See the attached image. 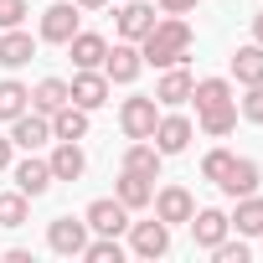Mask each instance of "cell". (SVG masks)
I'll list each match as a JSON object with an SVG mask.
<instances>
[{
    "mask_svg": "<svg viewBox=\"0 0 263 263\" xmlns=\"http://www.w3.org/2000/svg\"><path fill=\"white\" fill-rule=\"evenodd\" d=\"M191 42H196V31H191L186 16H160V21L150 26V36L140 42V57H145L150 67H176V62L191 57Z\"/></svg>",
    "mask_w": 263,
    "mask_h": 263,
    "instance_id": "obj_1",
    "label": "cell"
},
{
    "mask_svg": "<svg viewBox=\"0 0 263 263\" xmlns=\"http://www.w3.org/2000/svg\"><path fill=\"white\" fill-rule=\"evenodd\" d=\"M155 124H160V103H155V93H150V98L135 93V98L119 103V129H124V140H150Z\"/></svg>",
    "mask_w": 263,
    "mask_h": 263,
    "instance_id": "obj_2",
    "label": "cell"
},
{
    "mask_svg": "<svg viewBox=\"0 0 263 263\" xmlns=\"http://www.w3.org/2000/svg\"><path fill=\"white\" fill-rule=\"evenodd\" d=\"M78 21H83V11H78V6H67V0H52V6L42 11V26H36V42H52V47H67V42H72V36L83 31Z\"/></svg>",
    "mask_w": 263,
    "mask_h": 263,
    "instance_id": "obj_3",
    "label": "cell"
},
{
    "mask_svg": "<svg viewBox=\"0 0 263 263\" xmlns=\"http://www.w3.org/2000/svg\"><path fill=\"white\" fill-rule=\"evenodd\" d=\"M83 222H88V232H98V237H119V232H129V206H124L119 196H98V201H88Z\"/></svg>",
    "mask_w": 263,
    "mask_h": 263,
    "instance_id": "obj_4",
    "label": "cell"
},
{
    "mask_svg": "<svg viewBox=\"0 0 263 263\" xmlns=\"http://www.w3.org/2000/svg\"><path fill=\"white\" fill-rule=\"evenodd\" d=\"M11 145H16V150H26V155H36L42 145H52V119H47V114H36V108L16 114V119H11Z\"/></svg>",
    "mask_w": 263,
    "mask_h": 263,
    "instance_id": "obj_5",
    "label": "cell"
},
{
    "mask_svg": "<svg viewBox=\"0 0 263 263\" xmlns=\"http://www.w3.org/2000/svg\"><path fill=\"white\" fill-rule=\"evenodd\" d=\"M155 21H160V16H155V6H145V0H124V6L114 11V31H119V42H145Z\"/></svg>",
    "mask_w": 263,
    "mask_h": 263,
    "instance_id": "obj_6",
    "label": "cell"
},
{
    "mask_svg": "<svg viewBox=\"0 0 263 263\" xmlns=\"http://www.w3.org/2000/svg\"><path fill=\"white\" fill-rule=\"evenodd\" d=\"M47 248L62 253V258H83V248H88V222H83V217H57V222H47Z\"/></svg>",
    "mask_w": 263,
    "mask_h": 263,
    "instance_id": "obj_7",
    "label": "cell"
},
{
    "mask_svg": "<svg viewBox=\"0 0 263 263\" xmlns=\"http://www.w3.org/2000/svg\"><path fill=\"white\" fill-rule=\"evenodd\" d=\"M67 88H72V103L93 114V108H103V103H108V88H114V83L103 78V67H78Z\"/></svg>",
    "mask_w": 263,
    "mask_h": 263,
    "instance_id": "obj_8",
    "label": "cell"
},
{
    "mask_svg": "<svg viewBox=\"0 0 263 263\" xmlns=\"http://www.w3.org/2000/svg\"><path fill=\"white\" fill-rule=\"evenodd\" d=\"M145 72V57H140V42H114L108 57H103V78L108 83H135Z\"/></svg>",
    "mask_w": 263,
    "mask_h": 263,
    "instance_id": "obj_9",
    "label": "cell"
},
{
    "mask_svg": "<svg viewBox=\"0 0 263 263\" xmlns=\"http://www.w3.org/2000/svg\"><path fill=\"white\" fill-rule=\"evenodd\" d=\"M191 135H196V124H191L186 114H160V124H155L150 145H155L160 155H181V150L191 145Z\"/></svg>",
    "mask_w": 263,
    "mask_h": 263,
    "instance_id": "obj_10",
    "label": "cell"
},
{
    "mask_svg": "<svg viewBox=\"0 0 263 263\" xmlns=\"http://www.w3.org/2000/svg\"><path fill=\"white\" fill-rule=\"evenodd\" d=\"M129 253L140 258H165L171 253V227L155 217V222H129Z\"/></svg>",
    "mask_w": 263,
    "mask_h": 263,
    "instance_id": "obj_11",
    "label": "cell"
},
{
    "mask_svg": "<svg viewBox=\"0 0 263 263\" xmlns=\"http://www.w3.org/2000/svg\"><path fill=\"white\" fill-rule=\"evenodd\" d=\"M150 206H155V217H160L165 227H176V222H191V212H196V196H191L186 186H160V191L150 196Z\"/></svg>",
    "mask_w": 263,
    "mask_h": 263,
    "instance_id": "obj_12",
    "label": "cell"
},
{
    "mask_svg": "<svg viewBox=\"0 0 263 263\" xmlns=\"http://www.w3.org/2000/svg\"><path fill=\"white\" fill-rule=\"evenodd\" d=\"M191 72L176 62V67H160V83H155V103L160 108H181V103H191Z\"/></svg>",
    "mask_w": 263,
    "mask_h": 263,
    "instance_id": "obj_13",
    "label": "cell"
},
{
    "mask_svg": "<svg viewBox=\"0 0 263 263\" xmlns=\"http://www.w3.org/2000/svg\"><path fill=\"white\" fill-rule=\"evenodd\" d=\"M11 176H16V191H21V196H31V201L52 191V165H47V160H36V155H26L21 165L11 160Z\"/></svg>",
    "mask_w": 263,
    "mask_h": 263,
    "instance_id": "obj_14",
    "label": "cell"
},
{
    "mask_svg": "<svg viewBox=\"0 0 263 263\" xmlns=\"http://www.w3.org/2000/svg\"><path fill=\"white\" fill-rule=\"evenodd\" d=\"M186 227H191L196 248H206V253H212V248H217V242H222V237L232 232L227 212H217V206H201V212H191V222H186Z\"/></svg>",
    "mask_w": 263,
    "mask_h": 263,
    "instance_id": "obj_15",
    "label": "cell"
},
{
    "mask_svg": "<svg viewBox=\"0 0 263 263\" xmlns=\"http://www.w3.org/2000/svg\"><path fill=\"white\" fill-rule=\"evenodd\" d=\"M47 165H52V181H78L88 171V155H83L78 140H57L52 155H47Z\"/></svg>",
    "mask_w": 263,
    "mask_h": 263,
    "instance_id": "obj_16",
    "label": "cell"
},
{
    "mask_svg": "<svg viewBox=\"0 0 263 263\" xmlns=\"http://www.w3.org/2000/svg\"><path fill=\"white\" fill-rule=\"evenodd\" d=\"M114 196H119L129 212H145V206H150V196H155V176H140V171H119V181H114Z\"/></svg>",
    "mask_w": 263,
    "mask_h": 263,
    "instance_id": "obj_17",
    "label": "cell"
},
{
    "mask_svg": "<svg viewBox=\"0 0 263 263\" xmlns=\"http://www.w3.org/2000/svg\"><path fill=\"white\" fill-rule=\"evenodd\" d=\"M258 181H263V171H258V160H248V155H237V160H232V171H227V181H222L217 191L237 201V196H253V191H258Z\"/></svg>",
    "mask_w": 263,
    "mask_h": 263,
    "instance_id": "obj_18",
    "label": "cell"
},
{
    "mask_svg": "<svg viewBox=\"0 0 263 263\" xmlns=\"http://www.w3.org/2000/svg\"><path fill=\"white\" fill-rule=\"evenodd\" d=\"M31 57H36V36H31V31L11 26L6 36H0V67H11V72H16V67H26Z\"/></svg>",
    "mask_w": 263,
    "mask_h": 263,
    "instance_id": "obj_19",
    "label": "cell"
},
{
    "mask_svg": "<svg viewBox=\"0 0 263 263\" xmlns=\"http://www.w3.org/2000/svg\"><path fill=\"white\" fill-rule=\"evenodd\" d=\"M191 98H196V114H212V108H227V103H237L227 78H196V83H191Z\"/></svg>",
    "mask_w": 263,
    "mask_h": 263,
    "instance_id": "obj_20",
    "label": "cell"
},
{
    "mask_svg": "<svg viewBox=\"0 0 263 263\" xmlns=\"http://www.w3.org/2000/svg\"><path fill=\"white\" fill-rule=\"evenodd\" d=\"M62 103H72V88H67V78H42V83L31 88V108H36V114H47V119H52Z\"/></svg>",
    "mask_w": 263,
    "mask_h": 263,
    "instance_id": "obj_21",
    "label": "cell"
},
{
    "mask_svg": "<svg viewBox=\"0 0 263 263\" xmlns=\"http://www.w3.org/2000/svg\"><path fill=\"white\" fill-rule=\"evenodd\" d=\"M227 222H232L237 237H263V196H258V191H253V196H237V212H232Z\"/></svg>",
    "mask_w": 263,
    "mask_h": 263,
    "instance_id": "obj_22",
    "label": "cell"
},
{
    "mask_svg": "<svg viewBox=\"0 0 263 263\" xmlns=\"http://www.w3.org/2000/svg\"><path fill=\"white\" fill-rule=\"evenodd\" d=\"M67 52H72V67H103V57H108V42H103L98 31H78V36L67 42Z\"/></svg>",
    "mask_w": 263,
    "mask_h": 263,
    "instance_id": "obj_23",
    "label": "cell"
},
{
    "mask_svg": "<svg viewBox=\"0 0 263 263\" xmlns=\"http://www.w3.org/2000/svg\"><path fill=\"white\" fill-rule=\"evenodd\" d=\"M232 78H237L242 88L263 83V47H258V42H248V47H237V52H232Z\"/></svg>",
    "mask_w": 263,
    "mask_h": 263,
    "instance_id": "obj_24",
    "label": "cell"
},
{
    "mask_svg": "<svg viewBox=\"0 0 263 263\" xmlns=\"http://www.w3.org/2000/svg\"><path fill=\"white\" fill-rule=\"evenodd\" d=\"M83 135H88V108L62 103V108L52 114V140H83Z\"/></svg>",
    "mask_w": 263,
    "mask_h": 263,
    "instance_id": "obj_25",
    "label": "cell"
},
{
    "mask_svg": "<svg viewBox=\"0 0 263 263\" xmlns=\"http://www.w3.org/2000/svg\"><path fill=\"white\" fill-rule=\"evenodd\" d=\"M160 150L150 145V140H129V150H124V171H140V176H155L160 181Z\"/></svg>",
    "mask_w": 263,
    "mask_h": 263,
    "instance_id": "obj_26",
    "label": "cell"
},
{
    "mask_svg": "<svg viewBox=\"0 0 263 263\" xmlns=\"http://www.w3.org/2000/svg\"><path fill=\"white\" fill-rule=\"evenodd\" d=\"M31 108V88L26 83H16V78H6V83H0V119H16V114H26Z\"/></svg>",
    "mask_w": 263,
    "mask_h": 263,
    "instance_id": "obj_27",
    "label": "cell"
},
{
    "mask_svg": "<svg viewBox=\"0 0 263 263\" xmlns=\"http://www.w3.org/2000/svg\"><path fill=\"white\" fill-rule=\"evenodd\" d=\"M196 129H201V135H212V140L232 135V129H237V103H227V108H212V114H196Z\"/></svg>",
    "mask_w": 263,
    "mask_h": 263,
    "instance_id": "obj_28",
    "label": "cell"
},
{
    "mask_svg": "<svg viewBox=\"0 0 263 263\" xmlns=\"http://www.w3.org/2000/svg\"><path fill=\"white\" fill-rule=\"evenodd\" d=\"M26 217H31V196L0 191V227H26Z\"/></svg>",
    "mask_w": 263,
    "mask_h": 263,
    "instance_id": "obj_29",
    "label": "cell"
},
{
    "mask_svg": "<svg viewBox=\"0 0 263 263\" xmlns=\"http://www.w3.org/2000/svg\"><path fill=\"white\" fill-rule=\"evenodd\" d=\"M83 258H88V263H124V242H119V237H88Z\"/></svg>",
    "mask_w": 263,
    "mask_h": 263,
    "instance_id": "obj_30",
    "label": "cell"
},
{
    "mask_svg": "<svg viewBox=\"0 0 263 263\" xmlns=\"http://www.w3.org/2000/svg\"><path fill=\"white\" fill-rule=\"evenodd\" d=\"M232 150H206V160H201V181H212V186H222L227 181V171H232Z\"/></svg>",
    "mask_w": 263,
    "mask_h": 263,
    "instance_id": "obj_31",
    "label": "cell"
},
{
    "mask_svg": "<svg viewBox=\"0 0 263 263\" xmlns=\"http://www.w3.org/2000/svg\"><path fill=\"white\" fill-rule=\"evenodd\" d=\"M237 114H242L248 124H263V83H253V88L242 93V103H237Z\"/></svg>",
    "mask_w": 263,
    "mask_h": 263,
    "instance_id": "obj_32",
    "label": "cell"
},
{
    "mask_svg": "<svg viewBox=\"0 0 263 263\" xmlns=\"http://www.w3.org/2000/svg\"><path fill=\"white\" fill-rule=\"evenodd\" d=\"M31 16V6L26 0H0V31H11V26H21Z\"/></svg>",
    "mask_w": 263,
    "mask_h": 263,
    "instance_id": "obj_33",
    "label": "cell"
},
{
    "mask_svg": "<svg viewBox=\"0 0 263 263\" xmlns=\"http://www.w3.org/2000/svg\"><path fill=\"white\" fill-rule=\"evenodd\" d=\"M212 258H217V263H248V242H242V237H237V242L222 237V242L212 248Z\"/></svg>",
    "mask_w": 263,
    "mask_h": 263,
    "instance_id": "obj_34",
    "label": "cell"
},
{
    "mask_svg": "<svg viewBox=\"0 0 263 263\" xmlns=\"http://www.w3.org/2000/svg\"><path fill=\"white\" fill-rule=\"evenodd\" d=\"M196 11V0H160V16H186Z\"/></svg>",
    "mask_w": 263,
    "mask_h": 263,
    "instance_id": "obj_35",
    "label": "cell"
},
{
    "mask_svg": "<svg viewBox=\"0 0 263 263\" xmlns=\"http://www.w3.org/2000/svg\"><path fill=\"white\" fill-rule=\"evenodd\" d=\"M11 160H16V145H11V135H0V171H11Z\"/></svg>",
    "mask_w": 263,
    "mask_h": 263,
    "instance_id": "obj_36",
    "label": "cell"
},
{
    "mask_svg": "<svg viewBox=\"0 0 263 263\" xmlns=\"http://www.w3.org/2000/svg\"><path fill=\"white\" fill-rule=\"evenodd\" d=\"M72 6H78V11H103L108 0H72Z\"/></svg>",
    "mask_w": 263,
    "mask_h": 263,
    "instance_id": "obj_37",
    "label": "cell"
},
{
    "mask_svg": "<svg viewBox=\"0 0 263 263\" xmlns=\"http://www.w3.org/2000/svg\"><path fill=\"white\" fill-rule=\"evenodd\" d=\"M253 42H258V47H263V11H258V16H253Z\"/></svg>",
    "mask_w": 263,
    "mask_h": 263,
    "instance_id": "obj_38",
    "label": "cell"
}]
</instances>
